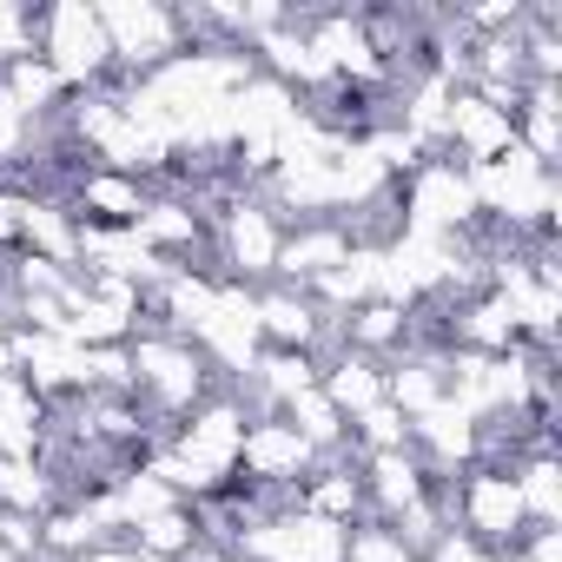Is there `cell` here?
Here are the masks:
<instances>
[{
	"label": "cell",
	"mask_w": 562,
	"mask_h": 562,
	"mask_svg": "<svg viewBox=\"0 0 562 562\" xmlns=\"http://www.w3.org/2000/svg\"><path fill=\"white\" fill-rule=\"evenodd\" d=\"M126 351H133V397H139L166 430H172L192 404H205L212 391H225V384L212 378V364L199 358L192 338L153 331V338H126Z\"/></svg>",
	"instance_id": "1"
},
{
	"label": "cell",
	"mask_w": 562,
	"mask_h": 562,
	"mask_svg": "<svg viewBox=\"0 0 562 562\" xmlns=\"http://www.w3.org/2000/svg\"><path fill=\"white\" fill-rule=\"evenodd\" d=\"M41 60L60 74L67 93H87L113 74V47H106V27H100V8L87 0H54L41 8Z\"/></svg>",
	"instance_id": "2"
},
{
	"label": "cell",
	"mask_w": 562,
	"mask_h": 562,
	"mask_svg": "<svg viewBox=\"0 0 562 562\" xmlns=\"http://www.w3.org/2000/svg\"><path fill=\"white\" fill-rule=\"evenodd\" d=\"M212 245H218V278H232V285H271L278 271V245H285V218H278L265 199L238 192L218 218H212Z\"/></svg>",
	"instance_id": "3"
},
{
	"label": "cell",
	"mask_w": 562,
	"mask_h": 562,
	"mask_svg": "<svg viewBox=\"0 0 562 562\" xmlns=\"http://www.w3.org/2000/svg\"><path fill=\"white\" fill-rule=\"evenodd\" d=\"M100 27H106V47H113V74H126V80H146V74H159L166 60L186 54L179 8H159V0H106Z\"/></svg>",
	"instance_id": "4"
},
{
	"label": "cell",
	"mask_w": 562,
	"mask_h": 562,
	"mask_svg": "<svg viewBox=\"0 0 562 562\" xmlns=\"http://www.w3.org/2000/svg\"><path fill=\"white\" fill-rule=\"evenodd\" d=\"M397 212H404V232H437V238H457L483 218L457 159H424L411 179H397Z\"/></svg>",
	"instance_id": "5"
},
{
	"label": "cell",
	"mask_w": 562,
	"mask_h": 562,
	"mask_svg": "<svg viewBox=\"0 0 562 562\" xmlns=\"http://www.w3.org/2000/svg\"><path fill=\"white\" fill-rule=\"evenodd\" d=\"M318 470V450L285 424V417H251L245 443H238V476L245 483H271V490H299Z\"/></svg>",
	"instance_id": "6"
},
{
	"label": "cell",
	"mask_w": 562,
	"mask_h": 562,
	"mask_svg": "<svg viewBox=\"0 0 562 562\" xmlns=\"http://www.w3.org/2000/svg\"><path fill=\"white\" fill-rule=\"evenodd\" d=\"M358 245L345 238L338 218H305V225H285V245H278V271L271 285H292V292H312L318 278H331Z\"/></svg>",
	"instance_id": "7"
},
{
	"label": "cell",
	"mask_w": 562,
	"mask_h": 562,
	"mask_svg": "<svg viewBox=\"0 0 562 562\" xmlns=\"http://www.w3.org/2000/svg\"><path fill=\"white\" fill-rule=\"evenodd\" d=\"M146 179H133V172H106V166H87L74 186H67V205H74V218L80 225H120V232H133V218L146 212Z\"/></svg>",
	"instance_id": "8"
},
{
	"label": "cell",
	"mask_w": 562,
	"mask_h": 562,
	"mask_svg": "<svg viewBox=\"0 0 562 562\" xmlns=\"http://www.w3.org/2000/svg\"><path fill=\"white\" fill-rule=\"evenodd\" d=\"M318 391L345 411V424L358 417V411H371V404H384V364L378 358H364V351H331L325 358V371H318Z\"/></svg>",
	"instance_id": "9"
},
{
	"label": "cell",
	"mask_w": 562,
	"mask_h": 562,
	"mask_svg": "<svg viewBox=\"0 0 562 562\" xmlns=\"http://www.w3.org/2000/svg\"><path fill=\"white\" fill-rule=\"evenodd\" d=\"M278 417H285V424H292V430H299V437L318 450V457H338V450H351V424H345V411H338V404H331L318 384H312V391H299V397H292L285 411H278Z\"/></svg>",
	"instance_id": "10"
},
{
	"label": "cell",
	"mask_w": 562,
	"mask_h": 562,
	"mask_svg": "<svg viewBox=\"0 0 562 562\" xmlns=\"http://www.w3.org/2000/svg\"><path fill=\"white\" fill-rule=\"evenodd\" d=\"M384 404L404 417H424L430 404H443V358H391L384 364Z\"/></svg>",
	"instance_id": "11"
},
{
	"label": "cell",
	"mask_w": 562,
	"mask_h": 562,
	"mask_svg": "<svg viewBox=\"0 0 562 562\" xmlns=\"http://www.w3.org/2000/svg\"><path fill=\"white\" fill-rule=\"evenodd\" d=\"M139 555H153V562H179L192 542H199V516H192V503H166V509H153L146 522H133V536H126Z\"/></svg>",
	"instance_id": "12"
},
{
	"label": "cell",
	"mask_w": 562,
	"mask_h": 562,
	"mask_svg": "<svg viewBox=\"0 0 562 562\" xmlns=\"http://www.w3.org/2000/svg\"><path fill=\"white\" fill-rule=\"evenodd\" d=\"M516 496H522V516L536 529H555L562 522V463L555 457H516Z\"/></svg>",
	"instance_id": "13"
},
{
	"label": "cell",
	"mask_w": 562,
	"mask_h": 562,
	"mask_svg": "<svg viewBox=\"0 0 562 562\" xmlns=\"http://www.w3.org/2000/svg\"><path fill=\"white\" fill-rule=\"evenodd\" d=\"M0 509H21V516H47L54 509V476L41 470V457L0 450Z\"/></svg>",
	"instance_id": "14"
},
{
	"label": "cell",
	"mask_w": 562,
	"mask_h": 562,
	"mask_svg": "<svg viewBox=\"0 0 562 562\" xmlns=\"http://www.w3.org/2000/svg\"><path fill=\"white\" fill-rule=\"evenodd\" d=\"M345 562H424L397 529H384L378 516H364V522H351L345 529Z\"/></svg>",
	"instance_id": "15"
},
{
	"label": "cell",
	"mask_w": 562,
	"mask_h": 562,
	"mask_svg": "<svg viewBox=\"0 0 562 562\" xmlns=\"http://www.w3.org/2000/svg\"><path fill=\"white\" fill-rule=\"evenodd\" d=\"M41 54V8H21V0H0V74L14 60Z\"/></svg>",
	"instance_id": "16"
},
{
	"label": "cell",
	"mask_w": 562,
	"mask_h": 562,
	"mask_svg": "<svg viewBox=\"0 0 562 562\" xmlns=\"http://www.w3.org/2000/svg\"><path fill=\"white\" fill-rule=\"evenodd\" d=\"M351 443L358 450H404L411 443V417L391 411V404H371V411L351 417Z\"/></svg>",
	"instance_id": "17"
},
{
	"label": "cell",
	"mask_w": 562,
	"mask_h": 562,
	"mask_svg": "<svg viewBox=\"0 0 562 562\" xmlns=\"http://www.w3.org/2000/svg\"><path fill=\"white\" fill-rule=\"evenodd\" d=\"M503 562H562V529H522V542L503 555Z\"/></svg>",
	"instance_id": "18"
},
{
	"label": "cell",
	"mask_w": 562,
	"mask_h": 562,
	"mask_svg": "<svg viewBox=\"0 0 562 562\" xmlns=\"http://www.w3.org/2000/svg\"><path fill=\"white\" fill-rule=\"evenodd\" d=\"M74 562H153V555H139L133 542H106V549H87V555H74Z\"/></svg>",
	"instance_id": "19"
}]
</instances>
